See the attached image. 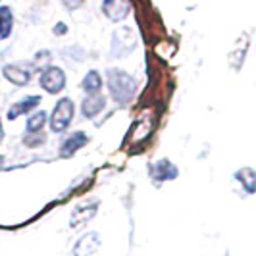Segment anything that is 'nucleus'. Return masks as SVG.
Segmentation results:
<instances>
[{"mask_svg":"<svg viewBox=\"0 0 256 256\" xmlns=\"http://www.w3.org/2000/svg\"><path fill=\"white\" fill-rule=\"evenodd\" d=\"M108 89H110V96L114 98L118 104H128L137 90V81L133 76H129L128 72L112 68L108 70Z\"/></svg>","mask_w":256,"mask_h":256,"instance_id":"f257e3e1","label":"nucleus"},{"mask_svg":"<svg viewBox=\"0 0 256 256\" xmlns=\"http://www.w3.org/2000/svg\"><path fill=\"white\" fill-rule=\"evenodd\" d=\"M74 114H76V106H74V100L72 98H60L54 110H52L50 116V129L54 133H62L70 128L72 120H74Z\"/></svg>","mask_w":256,"mask_h":256,"instance_id":"f03ea898","label":"nucleus"},{"mask_svg":"<svg viewBox=\"0 0 256 256\" xmlns=\"http://www.w3.org/2000/svg\"><path fill=\"white\" fill-rule=\"evenodd\" d=\"M40 87L50 92V94H56V92H62L66 87V74L62 68H56V66H48L46 70L40 72V79H38Z\"/></svg>","mask_w":256,"mask_h":256,"instance_id":"7ed1b4c3","label":"nucleus"},{"mask_svg":"<svg viewBox=\"0 0 256 256\" xmlns=\"http://www.w3.org/2000/svg\"><path fill=\"white\" fill-rule=\"evenodd\" d=\"M131 12L129 0H102V14L110 22H122Z\"/></svg>","mask_w":256,"mask_h":256,"instance_id":"20e7f679","label":"nucleus"},{"mask_svg":"<svg viewBox=\"0 0 256 256\" xmlns=\"http://www.w3.org/2000/svg\"><path fill=\"white\" fill-rule=\"evenodd\" d=\"M2 76L14 85L24 87L31 81V70L26 68L24 64H6L2 68Z\"/></svg>","mask_w":256,"mask_h":256,"instance_id":"39448f33","label":"nucleus"},{"mask_svg":"<svg viewBox=\"0 0 256 256\" xmlns=\"http://www.w3.org/2000/svg\"><path fill=\"white\" fill-rule=\"evenodd\" d=\"M96 210H98V200H92V202H85V204H79L72 212V218H70V226L72 228H81V226H85L87 222L94 218V214H96Z\"/></svg>","mask_w":256,"mask_h":256,"instance_id":"423d86ee","label":"nucleus"},{"mask_svg":"<svg viewBox=\"0 0 256 256\" xmlns=\"http://www.w3.org/2000/svg\"><path fill=\"white\" fill-rule=\"evenodd\" d=\"M150 176L156 183L176 180L178 178V168L174 166L170 160H158L154 166H150Z\"/></svg>","mask_w":256,"mask_h":256,"instance_id":"0eeeda50","label":"nucleus"},{"mask_svg":"<svg viewBox=\"0 0 256 256\" xmlns=\"http://www.w3.org/2000/svg\"><path fill=\"white\" fill-rule=\"evenodd\" d=\"M104 106H106V98H104L100 92H96V94H87V98L81 104V112H83V116H85L87 120H92V118H96V116L102 112Z\"/></svg>","mask_w":256,"mask_h":256,"instance_id":"6e6552de","label":"nucleus"},{"mask_svg":"<svg viewBox=\"0 0 256 256\" xmlns=\"http://www.w3.org/2000/svg\"><path fill=\"white\" fill-rule=\"evenodd\" d=\"M87 142H89L87 133H83V131H76L74 135H70V137L62 142V146H60V154H62L64 158H70V156H72V154H76L79 148H83Z\"/></svg>","mask_w":256,"mask_h":256,"instance_id":"1a4fd4ad","label":"nucleus"},{"mask_svg":"<svg viewBox=\"0 0 256 256\" xmlns=\"http://www.w3.org/2000/svg\"><path fill=\"white\" fill-rule=\"evenodd\" d=\"M98 246H100L98 235H96V233H87V235H83V237L77 241L76 246H74V254L76 256H90L92 252L98 250Z\"/></svg>","mask_w":256,"mask_h":256,"instance_id":"9d476101","label":"nucleus"},{"mask_svg":"<svg viewBox=\"0 0 256 256\" xmlns=\"http://www.w3.org/2000/svg\"><path fill=\"white\" fill-rule=\"evenodd\" d=\"M38 104H40V96L38 94H31V96H26L20 102L10 106V110H8L6 116H8V120H16V118H20L22 114H29L31 110H35Z\"/></svg>","mask_w":256,"mask_h":256,"instance_id":"9b49d317","label":"nucleus"},{"mask_svg":"<svg viewBox=\"0 0 256 256\" xmlns=\"http://www.w3.org/2000/svg\"><path fill=\"white\" fill-rule=\"evenodd\" d=\"M81 87H83V90H85L87 94H96V92H100V89H102V77H100V74H98L96 70H90L89 74L83 77Z\"/></svg>","mask_w":256,"mask_h":256,"instance_id":"f8f14e48","label":"nucleus"},{"mask_svg":"<svg viewBox=\"0 0 256 256\" xmlns=\"http://www.w3.org/2000/svg\"><path fill=\"white\" fill-rule=\"evenodd\" d=\"M14 14L10 6H0V38H8L12 35Z\"/></svg>","mask_w":256,"mask_h":256,"instance_id":"ddd939ff","label":"nucleus"},{"mask_svg":"<svg viewBox=\"0 0 256 256\" xmlns=\"http://www.w3.org/2000/svg\"><path fill=\"white\" fill-rule=\"evenodd\" d=\"M235 178L241 181V185L246 189V192H254L256 176H254V170H252V168H241V170L235 174Z\"/></svg>","mask_w":256,"mask_h":256,"instance_id":"4468645a","label":"nucleus"},{"mask_svg":"<svg viewBox=\"0 0 256 256\" xmlns=\"http://www.w3.org/2000/svg\"><path fill=\"white\" fill-rule=\"evenodd\" d=\"M44 124H46V112L44 110H38L35 114L31 116L29 120H27V133H40L42 128H44Z\"/></svg>","mask_w":256,"mask_h":256,"instance_id":"2eb2a0df","label":"nucleus"},{"mask_svg":"<svg viewBox=\"0 0 256 256\" xmlns=\"http://www.w3.org/2000/svg\"><path fill=\"white\" fill-rule=\"evenodd\" d=\"M44 141H46V137L42 135V131L40 133H27L24 137V144H27V146H40V144H44Z\"/></svg>","mask_w":256,"mask_h":256,"instance_id":"dca6fc26","label":"nucleus"},{"mask_svg":"<svg viewBox=\"0 0 256 256\" xmlns=\"http://www.w3.org/2000/svg\"><path fill=\"white\" fill-rule=\"evenodd\" d=\"M83 2H85V0H62V4H64L68 10H77V8H81Z\"/></svg>","mask_w":256,"mask_h":256,"instance_id":"f3484780","label":"nucleus"},{"mask_svg":"<svg viewBox=\"0 0 256 256\" xmlns=\"http://www.w3.org/2000/svg\"><path fill=\"white\" fill-rule=\"evenodd\" d=\"M54 33H58V35H64V33H66V26H64V24H58V27H54Z\"/></svg>","mask_w":256,"mask_h":256,"instance_id":"a211bd4d","label":"nucleus"},{"mask_svg":"<svg viewBox=\"0 0 256 256\" xmlns=\"http://www.w3.org/2000/svg\"><path fill=\"white\" fill-rule=\"evenodd\" d=\"M4 139V128H2V120H0V142Z\"/></svg>","mask_w":256,"mask_h":256,"instance_id":"6ab92c4d","label":"nucleus"},{"mask_svg":"<svg viewBox=\"0 0 256 256\" xmlns=\"http://www.w3.org/2000/svg\"><path fill=\"white\" fill-rule=\"evenodd\" d=\"M4 160H6V158H4L2 154H0V168H4Z\"/></svg>","mask_w":256,"mask_h":256,"instance_id":"aec40b11","label":"nucleus"}]
</instances>
